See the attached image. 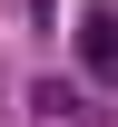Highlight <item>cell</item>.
<instances>
[{
  "instance_id": "6da1fadb",
  "label": "cell",
  "mask_w": 118,
  "mask_h": 127,
  "mask_svg": "<svg viewBox=\"0 0 118 127\" xmlns=\"http://www.w3.org/2000/svg\"><path fill=\"white\" fill-rule=\"evenodd\" d=\"M79 59H89V78H118V20H108V10H89V30H79Z\"/></svg>"
},
{
  "instance_id": "7a4b0ae2",
  "label": "cell",
  "mask_w": 118,
  "mask_h": 127,
  "mask_svg": "<svg viewBox=\"0 0 118 127\" xmlns=\"http://www.w3.org/2000/svg\"><path fill=\"white\" fill-rule=\"evenodd\" d=\"M39 108L69 117V127H89V98H79V88H59V78H39Z\"/></svg>"
}]
</instances>
